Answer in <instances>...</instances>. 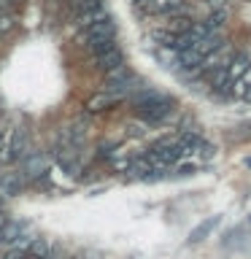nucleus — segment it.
I'll list each match as a JSON object with an SVG mask.
<instances>
[{
  "instance_id": "9d476101",
  "label": "nucleus",
  "mask_w": 251,
  "mask_h": 259,
  "mask_svg": "<svg viewBox=\"0 0 251 259\" xmlns=\"http://www.w3.org/2000/svg\"><path fill=\"white\" fill-rule=\"evenodd\" d=\"M248 68H251V57H248L246 52H243V54L235 57V60H230V65H227V78H230V81L240 78Z\"/></svg>"
},
{
  "instance_id": "0eeeda50",
  "label": "nucleus",
  "mask_w": 251,
  "mask_h": 259,
  "mask_svg": "<svg viewBox=\"0 0 251 259\" xmlns=\"http://www.w3.org/2000/svg\"><path fill=\"white\" fill-rule=\"evenodd\" d=\"M124 62V54H121V49L116 44H111V46H105L100 49V52L95 54V65L100 70H111V68H116V65Z\"/></svg>"
},
{
  "instance_id": "a211bd4d",
  "label": "nucleus",
  "mask_w": 251,
  "mask_h": 259,
  "mask_svg": "<svg viewBox=\"0 0 251 259\" xmlns=\"http://www.w3.org/2000/svg\"><path fill=\"white\" fill-rule=\"evenodd\" d=\"M3 3H16V0H3Z\"/></svg>"
},
{
  "instance_id": "4468645a",
  "label": "nucleus",
  "mask_w": 251,
  "mask_h": 259,
  "mask_svg": "<svg viewBox=\"0 0 251 259\" xmlns=\"http://www.w3.org/2000/svg\"><path fill=\"white\" fill-rule=\"evenodd\" d=\"M8 224H11V216H8V213H6V210H3V208H0V232H3V230H6V227H8Z\"/></svg>"
},
{
  "instance_id": "f257e3e1",
  "label": "nucleus",
  "mask_w": 251,
  "mask_h": 259,
  "mask_svg": "<svg viewBox=\"0 0 251 259\" xmlns=\"http://www.w3.org/2000/svg\"><path fill=\"white\" fill-rule=\"evenodd\" d=\"M133 105H135V113L141 116L143 121L149 124H157L173 111V100L168 95H159L154 89H141V92L133 95Z\"/></svg>"
},
{
  "instance_id": "20e7f679",
  "label": "nucleus",
  "mask_w": 251,
  "mask_h": 259,
  "mask_svg": "<svg viewBox=\"0 0 251 259\" xmlns=\"http://www.w3.org/2000/svg\"><path fill=\"white\" fill-rule=\"evenodd\" d=\"M113 35H116V24L105 16V19H97L95 24H89V27H84L78 32V44L92 49L97 44H103V40H113Z\"/></svg>"
},
{
  "instance_id": "39448f33",
  "label": "nucleus",
  "mask_w": 251,
  "mask_h": 259,
  "mask_svg": "<svg viewBox=\"0 0 251 259\" xmlns=\"http://www.w3.org/2000/svg\"><path fill=\"white\" fill-rule=\"evenodd\" d=\"M49 165H52L49 154H44V151H27V157H24V165H22L19 173L24 178H44L49 173Z\"/></svg>"
},
{
  "instance_id": "9b49d317",
  "label": "nucleus",
  "mask_w": 251,
  "mask_h": 259,
  "mask_svg": "<svg viewBox=\"0 0 251 259\" xmlns=\"http://www.w3.org/2000/svg\"><path fill=\"white\" fill-rule=\"evenodd\" d=\"M219 224V219H208V222H202V224H197L194 230L189 232V243H200V240H205L211 232H214V227Z\"/></svg>"
},
{
  "instance_id": "ddd939ff",
  "label": "nucleus",
  "mask_w": 251,
  "mask_h": 259,
  "mask_svg": "<svg viewBox=\"0 0 251 259\" xmlns=\"http://www.w3.org/2000/svg\"><path fill=\"white\" fill-rule=\"evenodd\" d=\"M14 16L8 14V11H0V35H6L8 30H14Z\"/></svg>"
},
{
  "instance_id": "2eb2a0df",
  "label": "nucleus",
  "mask_w": 251,
  "mask_h": 259,
  "mask_svg": "<svg viewBox=\"0 0 251 259\" xmlns=\"http://www.w3.org/2000/svg\"><path fill=\"white\" fill-rule=\"evenodd\" d=\"M178 173H181V176H192L194 173V165H181V167H178Z\"/></svg>"
},
{
  "instance_id": "1a4fd4ad",
  "label": "nucleus",
  "mask_w": 251,
  "mask_h": 259,
  "mask_svg": "<svg viewBox=\"0 0 251 259\" xmlns=\"http://www.w3.org/2000/svg\"><path fill=\"white\" fill-rule=\"evenodd\" d=\"M119 100H121V97L111 95V92H100V95H95V97H89V100H87V111L89 113H103V111L113 108Z\"/></svg>"
},
{
  "instance_id": "f03ea898",
  "label": "nucleus",
  "mask_w": 251,
  "mask_h": 259,
  "mask_svg": "<svg viewBox=\"0 0 251 259\" xmlns=\"http://www.w3.org/2000/svg\"><path fill=\"white\" fill-rule=\"evenodd\" d=\"M146 159H149L154 167L165 170V167L178 165V162L184 159V151H181V146H178L176 138H165V141H157L149 151H146Z\"/></svg>"
},
{
  "instance_id": "f3484780",
  "label": "nucleus",
  "mask_w": 251,
  "mask_h": 259,
  "mask_svg": "<svg viewBox=\"0 0 251 259\" xmlns=\"http://www.w3.org/2000/svg\"><path fill=\"white\" fill-rule=\"evenodd\" d=\"M0 243H6V235L3 232H0Z\"/></svg>"
},
{
  "instance_id": "dca6fc26",
  "label": "nucleus",
  "mask_w": 251,
  "mask_h": 259,
  "mask_svg": "<svg viewBox=\"0 0 251 259\" xmlns=\"http://www.w3.org/2000/svg\"><path fill=\"white\" fill-rule=\"evenodd\" d=\"M6 259H35V256H30V254H24V251H19V254H11V256H6Z\"/></svg>"
},
{
  "instance_id": "6e6552de",
  "label": "nucleus",
  "mask_w": 251,
  "mask_h": 259,
  "mask_svg": "<svg viewBox=\"0 0 251 259\" xmlns=\"http://www.w3.org/2000/svg\"><path fill=\"white\" fill-rule=\"evenodd\" d=\"M24 178L19 170H8V173H3L0 176V192L3 194H16V192H22L24 189Z\"/></svg>"
},
{
  "instance_id": "7ed1b4c3",
  "label": "nucleus",
  "mask_w": 251,
  "mask_h": 259,
  "mask_svg": "<svg viewBox=\"0 0 251 259\" xmlns=\"http://www.w3.org/2000/svg\"><path fill=\"white\" fill-rule=\"evenodd\" d=\"M133 89H135V76H133V70H130L124 62L116 65V68H111V70H105V89L103 92L124 97L127 92H133Z\"/></svg>"
},
{
  "instance_id": "f8f14e48",
  "label": "nucleus",
  "mask_w": 251,
  "mask_h": 259,
  "mask_svg": "<svg viewBox=\"0 0 251 259\" xmlns=\"http://www.w3.org/2000/svg\"><path fill=\"white\" fill-rule=\"evenodd\" d=\"M27 254H30V256H35V259H46V256H49V246H46L44 240H30Z\"/></svg>"
},
{
  "instance_id": "423d86ee",
  "label": "nucleus",
  "mask_w": 251,
  "mask_h": 259,
  "mask_svg": "<svg viewBox=\"0 0 251 259\" xmlns=\"http://www.w3.org/2000/svg\"><path fill=\"white\" fill-rule=\"evenodd\" d=\"M138 8L149 14H178L184 11V0H138Z\"/></svg>"
}]
</instances>
